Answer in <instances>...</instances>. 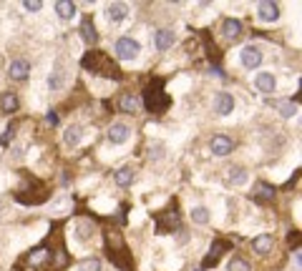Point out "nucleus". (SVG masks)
I'll return each mask as SVG.
<instances>
[{
	"label": "nucleus",
	"instance_id": "obj_10",
	"mask_svg": "<svg viewBox=\"0 0 302 271\" xmlns=\"http://www.w3.org/2000/svg\"><path fill=\"white\" fill-rule=\"evenodd\" d=\"M8 76H11L13 81H28V76H31V63L23 61V58H16V61L11 63V68H8Z\"/></svg>",
	"mask_w": 302,
	"mask_h": 271
},
{
	"label": "nucleus",
	"instance_id": "obj_2",
	"mask_svg": "<svg viewBox=\"0 0 302 271\" xmlns=\"http://www.w3.org/2000/svg\"><path fill=\"white\" fill-rule=\"evenodd\" d=\"M113 48H116V56H118L121 61H133V58L141 53V46H138V41H133V38H118Z\"/></svg>",
	"mask_w": 302,
	"mask_h": 271
},
{
	"label": "nucleus",
	"instance_id": "obj_21",
	"mask_svg": "<svg viewBox=\"0 0 302 271\" xmlns=\"http://www.w3.org/2000/svg\"><path fill=\"white\" fill-rule=\"evenodd\" d=\"M192 221H194V223H202V226H207V223L212 221V213H209V208H207V206H194V208H192Z\"/></svg>",
	"mask_w": 302,
	"mask_h": 271
},
{
	"label": "nucleus",
	"instance_id": "obj_15",
	"mask_svg": "<svg viewBox=\"0 0 302 271\" xmlns=\"http://www.w3.org/2000/svg\"><path fill=\"white\" fill-rule=\"evenodd\" d=\"M272 246H274V238H272L269 233L254 236V241H252V248H254V253H259V256H267V253L272 251Z\"/></svg>",
	"mask_w": 302,
	"mask_h": 271
},
{
	"label": "nucleus",
	"instance_id": "obj_29",
	"mask_svg": "<svg viewBox=\"0 0 302 271\" xmlns=\"http://www.w3.org/2000/svg\"><path fill=\"white\" fill-rule=\"evenodd\" d=\"M48 86H51L53 91H58V88L63 86V76H61V73H53V76L48 78Z\"/></svg>",
	"mask_w": 302,
	"mask_h": 271
},
{
	"label": "nucleus",
	"instance_id": "obj_7",
	"mask_svg": "<svg viewBox=\"0 0 302 271\" xmlns=\"http://www.w3.org/2000/svg\"><path fill=\"white\" fill-rule=\"evenodd\" d=\"M254 88H257L259 93H274V88H277L274 73H269V71L257 73V76H254Z\"/></svg>",
	"mask_w": 302,
	"mask_h": 271
},
{
	"label": "nucleus",
	"instance_id": "obj_13",
	"mask_svg": "<svg viewBox=\"0 0 302 271\" xmlns=\"http://www.w3.org/2000/svg\"><path fill=\"white\" fill-rule=\"evenodd\" d=\"M81 138H83V128H81L78 123H73V126H68V128L63 131V143H66L68 148H76V146L81 143Z\"/></svg>",
	"mask_w": 302,
	"mask_h": 271
},
{
	"label": "nucleus",
	"instance_id": "obj_9",
	"mask_svg": "<svg viewBox=\"0 0 302 271\" xmlns=\"http://www.w3.org/2000/svg\"><path fill=\"white\" fill-rule=\"evenodd\" d=\"M234 111V96L232 93H217L214 96V113L217 116H229Z\"/></svg>",
	"mask_w": 302,
	"mask_h": 271
},
{
	"label": "nucleus",
	"instance_id": "obj_33",
	"mask_svg": "<svg viewBox=\"0 0 302 271\" xmlns=\"http://www.w3.org/2000/svg\"><path fill=\"white\" fill-rule=\"evenodd\" d=\"M179 241H182V243H187V241H189V231H187V228H182V231H179Z\"/></svg>",
	"mask_w": 302,
	"mask_h": 271
},
{
	"label": "nucleus",
	"instance_id": "obj_17",
	"mask_svg": "<svg viewBox=\"0 0 302 271\" xmlns=\"http://www.w3.org/2000/svg\"><path fill=\"white\" fill-rule=\"evenodd\" d=\"M118 108H121L123 113H136V111L141 108V103H138V96H133V93H126V96H121V98H118Z\"/></svg>",
	"mask_w": 302,
	"mask_h": 271
},
{
	"label": "nucleus",
	"instance_id": "obj_31",
	"mask_svg": "<svg viewBox=\"0 0 302 271\" xmlns=\"http://www.w3.org/2000/svg\"><path fill=\"white\" fill-rule=\"evenodd\" d=\"M23 8H26L28 13H38V11L43 8V3H33V0H28V3H23Z\"/></svg>",
	"mask_w": 302,
	"mask_h": 271
},
{
	"label": "nucleus",
	"instance_id": "obj_6",
	"mask_svg": "<svg viewBox=\"0 0 302 271\" xmlns=\"http://www.w3.org/2000/svg\"><path fill=\"white\" fill-rule=\"evenodd\" d=\"M174 43H177V36H174V31H169V28H159V31L154 33V48H157L159 53L169 51Z\"/></svg>",
	"mask_w": 302,
	"mask_h": 271
},
{
	"label": "nucleus",
	"instance_id": "obj_11",
	"mask_svg": "<svg viewBox=\"0 0 302 271\" xmlns=\"http://www.w3.org/2000/svg\"><path fill=\"white\" fill-rule=\"evenodd\" d=\"M222 36H224L227 41L239 38V36H242V21H237V18H224V21H222Z\"/></svg>",
	"mask_w": 302,
	"mask_h": 271
},
{
	"label": "nucleus",
	"instance_id": "obj_18",
	"mask_svg": "<svg viewBox=\"0 0 302 271\" xmlns=\"http://www.w3.org/2000/svg\"><path fill=\"white\" fill-rule=\"evenodd\" d=\"M113 181H116L121 188H128V186L136 181V171H133V168H118L116 176H113Z\"/></svg>",
	"mask_w": 302,
	"mask_h": 271
},
{
	"label": "nucleus",
	"instance_id": "obj_3",
	"mask_svg": "<svg viewBox=\"0 0 302 271\" xmlns=\"http://www.w3.org/2000/svg\"><path fill=\"white\" fill-rule=\"evenodd\" d=\"M262 48L259 46H244L242 48V53H239V63L244 66V68H249V71H254V68H259L262 66Z\"/></svg>",
	"mask_w": 302,
	"mask_h": 271
},
{
	"label": "nucleus",
	"instance_id": "obj_8",
	"mask_svg": "<svg viewBox=\"0 0 302 271\" xmlns=\"http://www.w3.org/2000/svg\"><path fill=\"white\" fill-rule=\"evenodd\" d=\"M108 141L113 143V146H121V143H126L128 141V136H131V128L126 126V123H121V121H116L111 128H108Z\"/></svg>",
	"mask_w": 302,
	"mask_h": 271
},
{
	"label": "nucleus",
	"instance_id": "obj_34",
	"mask_svg": "<svg viewBox=\"0 0 302 271\" xmlns=\"http://www.w3.org/2000/svg\"><path fill=\"white\" fill-rule=\"evenodd\" d=\"M56 263H58V266H63V263H66V253H63V251H61V253H56Z\"/></svg>",
	"mask_w": 302,
	"mask_h": 271
},
{
	"label": "nucleus",
	"instance_id": "obj_4",
	"mask_svg": "<svg viewBox=\"0 0 302 271\" xmlns=\"http://www.w3.org/2000/svg\"><path fill=\"white\" fill-rule=\"evenodd\" d=\"M209 151H212L214 156H229V153L234 151V141H232L229 136H224V133H217V136H212V141H209Z\"/></svg>",
	"mask_w": 302,
	"mask_h": 271
},
{
	"label": "nucleus",
	"instance_id": "obj_20",
	"mask_svg": "<svg viewBox=\"0 0 302 271\" xmlns=\"http://www.w3.org/2000/svg\"><path fill=\"white\" fill-rule=\"evenodd\" d=\"M56 13H58V18L71 21V18L76 16V6L68 3V0H58V3H56Z\"/></svg>",
	"mask_w": 302,
	"mask_h": 271
},
{
	"label": "nucleus",
	"instance_id": "obj_16",
	"mask_svg": "<svg viewBox=\"0 0 302 271\" xmlns=\"http://www.w3.org/2000/svg\"><path fill=\"white\" fill-rule=\"evenodd\" d=\"M78 33H81V38H83L88 46H93V43L98 41V33H96V28H93V21H91L88 16L81 21V28H78Z\"/></svg>",
	"mask_w": 302,
	"mask_h": 271
},
{
	"label": "nucleus",
	"instance_id": "obj_28",
	"mask_svg": "<svg viewBox=\"0 0 302 271\" xmlns=\"http://www.w3.org/2000/svg\"><path fill=\"white\" fill-rule=\"evenodd\" d=\"M91 231H93V226L88 223V221H83V223H78V238H91Z\"/></svg>",
	"mask_w": 302,
	"mask_h": 271
},
{
	"label": "nucleus",
	"instance_id": "obj_26",
	"mask_svg": "<svg viewBox=\"0 0 302 271\" xmlns=\"http://www.w3.org/2000/svg\"><path fill=\"white\" fill-rule=\"evenodd\" d=\"M148 158H151V161H159V158H164V146H162V143H154V146L148 148Z\"/></svg>",
	"mask_w": 302,
	"mask_h": 271
},
{
	"label": "nucleus",
	"instance_id": "obj_23",
	"mask_svg": "<svg viewBox=\"0 0 302 271\" xmlns=\"http://www.w3.org/2000/svg\"><path fill=\"white\" fill-rule=\"evenodd\" d=\"M78 271H101V258L98 256H88L78 263Z\"/></svg>",
	"mask_w": 302,
	"mask_h": 271
},
{
	"label": "nucleus",
	"instance_id": "obj_30",
	"mask_svg": "<svg viewBox=\"0 0 302 271\" xmlns=\"http://www.w3.org/2000/svg\"><path fill=\"white\" fill-rule=\"evenodd\" d=\"M46 256H48V248H41V251H33V256H31V263H38V261H46Z\"/></svg>",
	"mask_w": 302,
	"mask_h": 271
},
{
	"label": "nucleus",
	"instance_id": "obj_32",
	"mask_svg": "<svg viewBox=\"0 0 302 271\" xmlns=\"http://www.w3.org/2000/svg\"><path fill=\"white\" fill-rule=\"evenodd\" d=\"M11 138H13V128H8V131L3 133V138H0V143H8Z\"/></svg>",
	"mask_w": 302,
	"mask_h": 271
},
{
	"label": "nucleus",
	"instance_id": "obj_22",
	"mask_svg": "<svg viewBox=\"0 0 302 271\" xmlns=\"http://www.w3.org/2000/svg\"><path fill=\"white\" fill-rule=\"evenodd\" d=\"M254 196H257V201H272L274 198V188L269 183H259L254 188Z\"/></svg>",
	"mask_w": 302,
	"mask_h": 271
},
{
	"label": "nucleus",
	"instance_id": "obj_12",
	"mask_svg": "<svg viewBox=\"0 0 302 271\" xmlns=\"http://www.w3.org/2000/svg\"><path fill=\"white\" fill-rule=\"evenodd\" d=\"M106 16H108L111 23H121V21L128 18V6H126V3H111V6L106 8Z\"/></svg>",
	"mask_w": 302,
	"mask_h": 271
},
{
	"label": "nucleus",
	"instance_id": "obj_5",
	"mask_svg": "<svg viewBox=\"0 0 302 271\" xmlns=\"http://www.w3.org/2000/svg\"><path fill=\"white\" fill-rule=\"evenodd\" d=\"M257 18H259L262 23H277V18H279V6L272 3V0H264V3L257 6Z\"/></svg>",
	"mask_w": 302,
	"mask_h": 271
},
{
	"label": "nucleus",
	"instance_id": "obj_25",
	"mask_svg": "<svg viewBox=\"0 0 302 271\" xmlns=\"http://www.w3.org/2000/svg\"><path fill=\"white\" fill-rule=\"evenodd\" d=\"M227 246L222 243V241H214V246H212V251H209V258L204 261V266H214L217 263V258H219V251H224Z\"/></svg>",
	"mask_w": 302,
	"mask_h": 271
},
{
	"label": "nucleus",
	"instance_id": "obj_14",
	"mask_svg": "<svg viewBox=\"0 0 302 271\" xmlns=\"http://www.w3.org/2000/svg\"><path fill=\"white\" fill-rule=\"evenodd\" d=\"M247 168H242V166H229L227 168V183L229 186H244L247 183Z\"/></svg>",
	"mask_w": 302,
	"mask_h": 271
},
{
	"label": "nucleus",
	"instance_id": "obj_1",
	"mask_svg": "<svg viewBox=\"0 0 302 271\" xmlns=\"http://www.w3.org/2000/svg\"><path fill=\"white\" fill-rule=\"evenodd\" d=\"M143 106H146L151 113H159L162 108L169 106V98H167V93L162 91V83H159V81H154V83L148 86V91H146V96H143Z\"/></svg>",
	"mask_w": 302,
	"mask_h": 271
},
{
	"label": "nucleus",
	"instance_id": "obj_19",
	"mask_svg": "<svg viewBox=\"0 0 302 271\" xmlns=\"http://www.w3.org/2000/svg\"><path fill=\"white\" fill-rule=\"evenodd\" d=\"M18 106H21V101H18V96H16V93H3V96H0V108H3L6 113L18 111Z\"/></svg>",
	"mask_w": 302,
	"mask_h": 271
},
{
	"label": "nucleus",
	"instance_id": "obj_24",
	"mask_svg": "<svg viewBox=\"0 0 302 271\" xmlns=\"http://www.w3.org/2000/svg\"><path fill=\"white\" fill-rule=\"evenodd\" d=\"M227 271H252V266H249V261H244L242 256H234V258L229 261Z\"/></svg>",
	"mask_w": 302,
	"mask_h": 271
},
{
	"label": "nucleus",
	"instance_id": "obj_27",
	"mask_svg": "<svg viewBox=\"0 0 302 271\" xmlns=\"http://www.w3.org/2000/svg\"><path fill=\"white\" fill-rule=\"evenodd\" d=\"M279 113H282V118H292L297 113V106L294 103H279Z\"/></svg>",
	"mask_w": 302,
	"mask_h": 271
}]
</instances>
